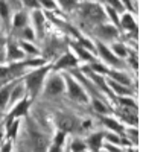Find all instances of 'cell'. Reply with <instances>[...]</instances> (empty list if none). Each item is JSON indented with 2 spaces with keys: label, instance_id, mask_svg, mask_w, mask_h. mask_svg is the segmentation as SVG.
<instances>
[{
  "label": "cell",
  "instance_id": "ba28073f",
  "mask_svg": "<svg viewBox=\"0 0 143 152\" xmlns=\"http://www.w3.org/2000/svg\"><path fill=\"white\" fill-rule=\"evenodd\" d=\"M102 140H103V132H96V134H92V135L87 138V145L92 148L95 152H98L100 149Z\"/></svg>",
  "mask_w": 143,
  "mask_h": 152
},
{
  "label": "cell",
  "instance_id": "74e56055",
  "mask_svg": "<svg viewBox=\"0 0 143 152\" xmlns=\"http://www.w3.org/2000/svg\"><path fill=\"white\" fill-rule=\"evenodd\" d=\"M2 137H3V131H2V128H0V140H2Z\"/></svg>",
  "mask_w": 143,
  "mask_h": 152
},
{
  "label": "cell",
  "instance_id": "d590c367",
  "mask_svg": "<svg viewBox=\"0 0 143 152\" xmlns=\"http://www.w3.org/2000/svg\"><path fill=\"white\" fill-rule=\"evenodd\" d=\"M24 3L28 6H37V0H24Z\"/></svg>",
  "mask_w": 143,
  "mask_h": 152
},
{
  "label": "cell",
  "instance_id": "f1b7e54d",
  "mask_svg": "<svg viewBox=\"0 0 143 152\" xmlns=\"http://www.w3.org/2000/svg\"><path fill=\"white\" fill-rule=\"evenodd\" d=\"M103 137H107L111 143H116V145L120 143V138H119L117 135H114V134H103Z\"/></svg>",
  "mask_w": 143,
  "mask_h": 152
},
{
  "label": "cell",
  "instance_id": "8fae6325",
  "mask_svg": "<svg viewBox=\"0 0 143 152\" xmlns=\"http://www.w3.org/2000/svg\"><path fill=\"white\" fill-rule=\"evenodd\" d=\"M28 107H29V100H28V99H23L21 102L14 108V111H12L11 116H12V117H20V116H23V114L28 113Z\"/></svg>",
  "mask_w": 143,
  "mask_h": 152
},
{
  "label": "cell",
  "instance_id": "4dcf8cb0",
  "mask_svg": "<svg viewBox=\"0 0 143 152\" xmlns=\"http://www.w3.org/2000/svg\"><path fill=\"white\" fill-rule=\"evenodd\" d=\"M108 12L111 14V18L116 21V24H119V20H117V17H116V11H114L113 8H108Z\"/></svg>",
  "mask_w": 143,
  "mask_h": 152
},
{
  "label": "cell",
  "instance_id": "9c48e42d",
  "mask_svg": "<svg viewBox=\"0 0 143 152\" xmlns=\"http://www.w3.org/2000/svg\"><path fill=\"white\" fill-rule=\"evenodd\" d=\"M76 64V59L73 55L70 53H66L59 61H58V64L55 66V69H67V67H73Z\"/></svg>",
  "mask_w": 143,
  "mask_h": 152
},
{
  "label": "cell",
  "instance_id": "f546056e",
  "mask_svg": "<svg viewBox=\"0 0 143 152\" xmlns=\"http://www.w3.org/2000/svg\"><path fill=\"white\" fill-rule=\"evenodd\" d=\"M21 46H23V49L26 50V52H29V53H37V49H35L34 46H31V44H28V43H23Z\"/></svg>",
  "mask_w": 143,
  "mask_h": 152
},
{
  "label": "cell",
  "instance_id": "52a82bcc",
  "mask_svg": "<svg viewBox=\"0 0 143 152\" xmlns=\"http://www.w3.org/2000/svg\"><path fill=\"white\" fill-rule=\"evenodd\" d=\"M98 50H99V53H100V56L105 59L108 64H113V66H120V61L117 59V56H116L113 52H110V50L103 46V44H98Z\"/></svg>",
  "mask_w": 143,
  "mask_h": 152
},
{
  "label": "cell",
  "instance_id": "44dd1931",
  "mask_svg": "<svg viewBox=\"0 0 143 152\" xmlns=\"http://www.w3.org/2000/svg\"><path fill=\"white\" fill-rule=\"evenodd\" d=\"M75 49H76L78 55H79V56H81L82 59H92V55H90V53H87V50H85L84 47H81V46L75 44Z\"/></svg>",
  "mask_w": 143,
  "mask_h": 152
},
{
  "label": "cell",
  "instance_id": "4316f807",
  "mask_svg": "<svg viewBox=\"0 0 143 152\" xmlns=\"http://www.w3.org/2000/svg\"><path fill=\"white\" fill-rule=\"evenodd\" d=\"M21 94H23V88H21V87H17V88H14V91L11 93L9 99H11V100H17Z\"/></svg>",
  "mask_w": 143,
  "mask_h": 152
},
{
  "label": "cell",
  "instance_id": "e575fe53",
  "mask_svg": "<svg viewBox=\"0 0 143 152\" xmlns=\"http://www.w3.org/2000/svg\"><path fill=\"white\" fill-rule=\"evenodd\" d=\"M2 152H11V142H8L6 145H3V149Z\"/></svg>",
  "mask_w": 143,
  "mask_h": 152
},
{
  "label": "cell",
  "instance_id": "277c9868",
  "mask_svg": "<svg viewBox=\"0 0 143 152\" xmlns=\"http://www.w3.org/2000/svg\"><path fill=\"white\" fill-rule=\"evenodd\" d=\"M81 12H82V17L88 18L90 21H100V20H103V17H105V15H103V12H102V9L98 5H95V3H85V5H82Z\"/></svg>",
  "mask_w": 143,
  "mask_h": 152
},
{
  "label": "cell",
  "instance_id": "8d00e7d4",
  "mask_svg": "<svg viewBox=\"0 0 143 152\" xmlns=\"http://www.w3.org/2000/svg\"><path fill=\"white\" fill-rule=\"evenodd\" d=\"M107 149H108L110 152H122V151H119V149H116L113 145H107Z\"/></svg>",
  "mask_w": 143,
  "mask_h": 152
},
{
  "label": "cell",
  "instance_id": "9a60e30c",
  "mask_svg": "<svg viewBox=\"0 0 143 152\" xmlns=\"http://www.w3.org/2000/svg\"><path fill=\"white\" fill-rule=\"evenodd\" d=\"M34 20L37 23V29H38V35H43V23H44V17L40 11H35V14H34Z\"/></svg>",
  "mask_w": 143,
  "mask_h": 152
},
{
  "label": "cell",
  "instance_id": "3957f363",
  "mask_svg": "<svg viewBox=\"0 0 143 152\" xmlns=\"http://www.w3.org/2000/svg\"><path fill=\"white\" fill-rule=\"evenodd\" d=\"M31 145H32L34 152H47V149H49L47 137L34 128L31 129Z\"/></svg>",
  "mask_w": 143,
  "mask_h": 152
},
{
  "label": "cell",
  "instance_id": "d4e9b609",
  "mask_svg": "<svg viewBox=\"0 0 143 152\" xmlns=\"http://www.w3.org/2000/svg\"><path fill=\"white\" fill-rule=\"evenodd\" d=\"M93 105H95V108H96L98 113H108V108L103 105V104H100V100H98V99L93 100Z\"/></svg>",
  "mask_w": 143,
  "mask_h": 152
},
{
  "label": "cell",
  "instance_id": "83f0119b",
  "mask_svg": "<svg viewBox=\"0 0 143 152\" xmlns=\"http://www.w3.org/2000/svg\"><path fill=\"white\" fill-rule=\"evenodd\" d=\"M64 135H66V132L59 131V132L56 134V137H55V143H54V145H58V146H61V145H62V142H64Z\"/></svg>",
  "mask_w": 143,
  "mask_h": 152
},
{
  "label": "cell",
  "instance_id": "e0dca14e",
  "mask_svg": "<svg viewBox=\"0 0 143 152\" xmlns=\"http://www.w3.org/2000/svg\"><path fill=\"white\" fill-rule=\"evenodd\" d=\"M85 151V143L81 140H73L70 145V152H84Z\"/></svg>",
  "mask_w": 143,
  "mask_h": 152
},
{
  "label": "cell",
  "instance_id": "f35d334b",
  "mask_svg": "<svg viewBox=\"0 0 143 152\" xmlns=\"http://www.w3.org/2000/svg\"><path fill=\"white\" fill-rule=\"evenodd\" d=\"M3 58H5V56H3V53L0 52V61H3Z\"/></svg>",
  "mask_w": 143,
  "mask_h": 152
},
{
  "label": "cell",
  "instance_id": "484cf974",
  "mask_svg": "<svg viewBox=\"0 0 143 152\" xmlns=\"http://www.w3.org/2000/svg\"><path fill=\"white\" fill-rule=\"evenodd\" d=\"M58 2L62 5V8H66V9H72L76 6V2L78 0H58Z\"/></svg>",
  "mask_w": 143,
  "mask_h": 152
},
{
  "label": "cell",
  "instance_id": "5b68a950",
  "mask_svg": "<svg viewBox=\"0 0 143 152\" xmlns=\"http://www.w3.org/2000/svg\"><path fill=\"white\" fill-rule=\"evenodd\" d=\"M66 81H67V85H69V94H70V97L79 100V102H87L88 97H87V94L84 93L82 87H81L79 84H76L69 75L66 76Z\"/></svg>",
  "mask_w": 143,
  "mask_h": 152
},
{
  "label": "cell",
  "instance_id": "ffe728a7",
  "mask_svg": "<svg viewBox=\"0 0 143 152\" xmlns=\"http://www.w3.org/2000/svg\"><path fill=\"white\" fill-rule=\"evenodd\" d=\"M24 23H26V15L23 14V12L17 14L15 18H14V26H15V28H23Z\"/></svg>",
  "mask_w": 143,
  "mask_h": 152
},
{
  "label": "cell",
  "instance_id": "7402d4cb",
  "mask_svg": "<svg viewBox=\"0 0 143 152\" xmlns=\"http://www.w3.org/2000/svg\"><path fill=\"white\" fill-rule=\"evenodd\" d=\"M113 50H114V55H117V56H125L126 55V49L122 46V44H113Z\"/></svg>",
  "mask_w": 143,
  "mask_h": 152
},
{
  "label": "cell",
  "instance_id": "7c38bea8",
  "mask_svg": "<svg viewBox=\"0 0 143 152\" xmlns=\"http://www.w3.org/2000/svg\"><path fill=\"white\" fill-rule=\"evenodd\" d=\"M122 28H125V29H128V31H137V24H136V21H134V18H133V15H129V14H125L123 17H122Z\"/></svg>",
  "mask_w": 143,
  "mask_h": 152
},
{
  "label": "cell",
  "instance_id": "603a6c76",
  "mask_svg": "<svg viewBox=\"0 0 143 152\" xmlns=\"http://www.w3.org/2000/svg\"><path fill=\"white\" fill-rule=\"evenodd\" d=\"M8 135L11 137V138H14L15 137V132H17V129H18V120H15V122H12L11 125H8Z\"/></svg>",
  "mask_w": 143,
  "mask_h": 152
},
{
  "label": "cell",
  "instance_id": "ac0fdd59",
  "mask_svg": "<svg viewBox=\"0 0 143 152\" xmlns=\"http://www.w3.org/2000/svg\"><path fill=\"white\" fill-rule=\"evenodd\" d=\"M110 85L114 88V91L116 93H119V94H131V90L129 88H125V87H122L120 84H116V82H110Z\"/></svg>",
  "mask_w": 143,
  "mask_h": 152
},
{
  "label": "cell",
  "instance_id": "d6986e66",
  "mask_svg": "<svg viewBox=\"0 0 143 152\" xmlns=\"http://www.w3.org/2000/svg\"><path fill=\"white\" fill-rule=\"evenodd\" d=\"M110 75L113 76L114 79H117L119 82H122V84H129V78H128V76H125L123 73H117V72H110Z\"/></svg>",
  "mask_w": 143,
  "mask_h": 152
},
{
  "label": "cell",
  "instance_id": "5bb4252c",
  "mask_svg": "<svg viewBox=\"0 0 143 152\" xmlns=\"http://www.w3.org/2000/svg\"><path fill=\"white\" fill-rule=\"evenodd\" d=\"M11 91H12L11 85H8V87H3L2 90H0V108L6 105V102L9 100V96H11Z\"/></svg>",
  "mask_w": 143,
  "mask_h": 152
},
{
  "label": "cell",
  "instance_id": "6da1fadb",
  "mask_svg": "<svg viewBox=\"0 0 143 152\" xmlns=\"http://www.w3.org/2000/svg\"><path fill=\"white\" fill-rule=\"evenodd\" d=\"M56 125L58 128L62 132H76V131H81V125L79 120L76 117H73L72 114H56Z\"/></svg>",
  "mask_w": 143,
  "mask_h": 152
},
{
  "label": "cell",
  "instance_id": "ab89813d",
  "mask_svg": "<svg viewBox=\"0 0 143 152\" xmlns=\"http://www.w3.org/2000/svg\"><path fill=\"white\" fill-rule=\"evenodd\" d=\"M66 152H70V151H66Z\"/></svg>",
  "mask_w": 143,
  "mask_h": 152
},
{
  "label": "cell",
  "instance_id": "836d02e7",
  "mask_svg": "<svg viewBox=\"0 0 143 152\" xmlns=\"http://www.w3.org/2000/svg\"><path fill=\"white\" fill-rule=\"evenodd\" d=\"M47 152H61V146H58V145H54L50 148V151H47Z\"/></svg>",
  "mask_w": 143,
  "mask_h": 152
},
{
  "label": "cell",
  "instance_id": "cb8c5ba5",
  "mask_svg": "<svg viewBox=\"0 0 143 152\" xmlns=\"http://www.w3.org/2000/svg\"><path fill=\"white\" fill-rule=\"evenodd\" d=\"M8 12H9L8 3L5 0H0V15H2V18H8Z\"/></svg>",
  "mask_w": 143,
  "mask_h": 152
},
{
  "label": "cell",
  "instance_id": "1f68e13d",
  "mask_svg": "<svg viewBox=\"0 0 143 152\" xmlns=\"http://www.w3.org/2000/svg\"><path fill=\"white\" fill-rule=\"evenodd\" d=\"M8 75H9V70L6 67H0V78H5Z\"/></svg>",
  "mask_w": 143,
  "mask_h": 152
},
{
  "label": "cell",
  "instance_id": "30bf717a",
  "mask_svg": "<svg viewBox=\"0 0 143 152\" xmlns=\"http://www.w3.org/2000/svg\"><path fill=\"white\" fill-rule=\"evenodd\" d=\"M100 120H102V123H103V125H107L110 129H113L114 132H117L119 135H122V134H123V126H122V125H119L116 120L108 119V117H100Z\"/></svg>",
  "mask_w": 143,
  "mask_h": 152
},
{
  "label": "cell",
  "instance_id": "d6a6232c",
  "mask_svg": "<svg viewBox=\"0 0 143 152\" xmlns=\"http://www.w3.org/2000/svg\"><path fill=\"white\" fill-rule=\"evenodd\" d=\"M108 2H110L111 5H114V6H116V9H119V11L122 9V5H120L119 0H108Z\"/></svg>",
  "mask_w": 143,
  "mask_h": 152
},
{
  "label": "cell",
  "instance_id": "7a4b0ae2",
  "mask_svg": "<svg viewBox=\"0 0 143 152\" xmlns=\"http://www.w3.org/2000/svg\"><path fill=\"white\" fill-rule=\"evenodd\" d=\"M47 72H49V69L44 67V69H40V70H37V72L26 76V85H28L32 96H35L38 93V90H40V87L43 84V79H44V76L47 75Z\"/></svg>",
  "mask_w": 143,
  "mask_h": 152
},
{
  "label": "cell",
  "instance_id": "2e32d148",
  "mask_svg": "<svg viewBox=\"0 0 143 152\" xmlns=\"http://www.w3.org/2000/svg\"><path fill=\"white\" fill-rule=\"evenodd\" d=\"M8 50H9V52H8V58L9 59H17V58L23 56V52H20V49L17 46H14V44H9Z\"/></svg>",
  "mask_w": 143,
  "mask_h": 152
},
{
  "label": "cell",
  "instance_id": "8992f818",
  "mask_svg": "<svg viewBox=\"0 0 143 152\" xmlns=\"http://www.w3.org/2000/svg\"><path fill=\"white\" fill-rule=\"evenodd\" d=\"M64 90V81L59 78L58 75H55L54 78H50L47 85H46V94L49 96H56L59 93H62Z\"/></svg>",
  "mask_w": 143,
  "mask_h": 152
},
{
  "label": "cell",
  "instance_id": "4fadbf2b",
  "mask_svg": "<svg viewBox=\"0 0 143 152\" xmlns=\"http://www.w3.org/2000/svg\"><path fill=\"white\" fill-rule=\"evenodd\" d=\"M98 34H99L100 37H103V38H107V40H111V38L117 37V32H116V29H114L113 26H102V28L98 31Z\"/></svg>",
  "mask_w": 143,
  "mask_h": 152
}]
</instances>
